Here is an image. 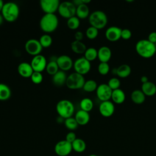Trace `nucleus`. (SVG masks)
Listing matches in <instances>:
<instances>
[{"label": "nucleus", "instance_id": "nucleus-37", "mask_svg": "<svg viewBox=\"0 0 156 156\" xmlns=\"http://www.w3.org/2000/svg\"><path fill=\"white\" fill-rule=\"evenodd\" d=\"M98 71L99 73L102 76L107 75L110 71V66L108 63L100 62L98 66Z\"/></svg>", "mask_w": 156, "mask_h": 156}, {"label": "nucleus", "instance_id": "nucleus-4", "mask_svg": "<svg viewBox=\"0 0 156 156\" xmlns=\"http://www.w3.org/2000/svg\"><path fill=\"white\" fill-rule=\"evenodd\" d=\"M56 111L60 117L65 119L72 117L74 112V106L71 101L67 99H62L57 102Z\"/></svg>", "mask_w": 156, "mask_h": 156}, {"label": "nucleus", "instance_id": "nucleus-35", "mask_svg": "<svg viewBox=\"0 0 156 156\" xmlns=\"http://www.w3.org/2000/svg\"><path fill=\"white\" fill-rule=\"evenodd\" d=\"M64 124L65 127L69 130H74L78 127V123L77 122L75 118L70 117L64 120Z\"/></svg>", "mask_w": 156, "mask_h": 156}, {"label": "nucleus", "instance_id": "nucleus-19", "mask_svg": "<svg viewBox=\"0 0 156 156\" xmlns=\"http://www.w3.org/2000/svg\"><path fill=\"white\" fill-rule=\"evenodd\" d=\"M74 118L79 125L84 126L88 123L90 119V116L89 112L83 111L82 110H79L76 113Z\"/></svg>", "mask_w": 156, "mask_h": 156}, {"label": "nucleus", "instance_id": "nucleus-18", "mask_svg": "<svg viewBox=\"0 0 156 156\" xmlns=\"http://www.w3.org/2000/svg\"><path fill=\"white\" fill-rule=\"evenodd\" d=\"M112 57L111 49L105 46L101 47L98 50V58L100 62L108 63Z\"/></svg>", "mask_w": 156, "mask_h": 156}, {"label": "nucleus", "instance_id": "nucleus-11", "mask_svg": "<svg viewBox=\"0 0 156 156\" xmlns=\"http://www.w3.org/2000/svg\"><path fill=\"white\" fill-rule=\"evenodd\" d=\"M73 151L72 144L66 140H61L56 143L54 151L58 156H67Z\"/></svg>", "mask_w": 156, "mask_h": 156}, {"label": "nucleus", "instance_id": "nucleus-10", "mask_svg": "<svg viewBox=\"0 0 156 156\" xmlns=\"http://www.w3.org/2000/svg\"><path fill=\"white\" fill-rule=\"evenodd\" d=\"M58 0H41L40 5L45 14H55L60 5Z\"/></svg>", "mask_w": 156, "mask_h": 156}, {"label": "nucleus", "instance_id": "nucleus-32", "mask_svg": "<svg viewBox=\"0 0 156 156\" xmlns=\"http://www.w3.org/2000/svg\"><path fill=\"white\" fill-rule=\"evenodd\" d=\"M98 88V84L94 80L90 79L85 82L82 89L86 92H93L96 91Z\"/></svg>", "mask_w": 156, "mask_h": 156}, {"label": "nucleus", "instance_id": "nucleus-16", "mask_svg": "<svg viewBox=\"0 0 156 156\" xmlns=\"http://www.w3.org/2000/svg\"><path fill=\"white\" fill-rule=\"evenodd\" d=\"M122 29L117 26H110L105 30V36L110 41H116L121 38Z\"/></svg>", "mask_w": 156, "mask_h": 156}, {"label": "nucleus", "instance_id": "nucleus-44", "mask_svg": "<svg viewBox=\"0 0 156 156\" xmlns=\"http://www.w3.org/2000/svg\"><path fill=\"white\" fill-rule=\"evenodd\" d=\"M140 80H141V82H142V83H146V82H147L149 81L147 77L146 76H141V78H140Z\"/></svg>", "mask_w": 156, "mask_h": 156}, {"label": "nucleus", "instance_id": "nucleus-31", "mask_svg": "<svg viewBox=\"0 0 156 156\" xmlns=\"http://www.w3.org/2000/svg\"><path fill=\"white\" fill-rule=\"evenodd\" d=\"M84 54V57L88 60L89 62H91L94 60L98 58V50L93 47H90L87 49Z\"/></svg>", "mask_w": 156, "mask_h": 156}, {"label": "nucleus", "instance_id": "nucleus-17", "mask_svg": "<svg viewBox=\"0 0 156 156\" xmlns=\"http://www.w3.org/2000/svg\"><path fill=\"white\" fill-rule=\"evenodd\" d=\"M17 70L19 74L24 78L30 77L34 72L30 63L26 62L20 63L18 66Z\"/></svg>", "mask_w": 156, "mask_h": 156}, {"label": "nucleus", "instance_id": "nucleus-47", "mask_svg": "<svg viewBox=\"0 0 156 156\" xmlns=\"http://www.w3.org/2000/svg\"><path fill=\"white\" fill-rule=\"evenodd\" d=\"M82 3L83 4H87V5L91 2V0H82Z\"/></svg>", "mask_w": 156, "mask_h": 156}, {"label": "nucleus", "instance_id": "nucleus-49", "mask_svg": "<svg viewBox=\"0 0 156 156\" xmlns=\"http://www.w3.org/2000/svg\"><path fill=\"white\" fill-rule=\"evenodd\" d=\"M126 1H127V2H133V0H132V1H128V0H126Z\"/></svg>", "mask_w": 156, "mask_h": 156}, {"label": "nucleus", "instance_id": "nucleus-20", "mask_svg": "<svg viewBox=\"0 0 156 156\" xmlns=\"http://www.w3.org/2000/svg\"><path fill=\"white\" fill-rule=\"evenodd\" d=\"M141 91L146 96H154L156 93V85L154 83L148 81L144 83H142Z\"/></svg>", "mask_w": 156, "mask_h": 156}, {"label": "nucleus", "instance_id": "nucleus-26", "mask_svg": "<svg viewBox=\"0 0 156 156\" xmlns=\"http://www.w3.org/2000/svg\"><path fill=\"white\" fill-rule=\"evenodd\" d=\"M73 150L76 152L81 153L85 151L87 145L85 141L81 138H76L72 143Z\"/></svg>", "mask_w": 156, "mask_h": 156}, {"label": "nucleus", "instance_id": "nucleus-27", "mask_svg": "<svg viewBox=\"0 0 156 156\" xmlns=\"http://www.w3.org/2000/svg\"><path fill=\"white\" fill-rule=\"evenodd\" d=\"M131 73V68L127 64H122L116 68V75L121 78L128 77Z\"/></svg>", "mask_w": 156, "mask_h": 156}, {"label": "nucleus", "instance_id": "nucleus-23", "mask_svg": "<svg viewBox=\"0 0 156 156\" xmlns=\"http://www.w3.org/2000/svg\"><path fill=\"white\" fill-rule=\"evenodd\" d=\"M130 98L133 103L136 104H141L146 99V95L143 93L141 90H135L132 92Z\"/></svg>", "mask_w": 156, "mask_h": 156}, {"label": "nucleus", "instance_id": "nucleus-40", "mask_svg": "<svg viewBox=\"0 0 156 156\" xmlns=\"http://www.w3.org/2000/svg\"><path fill=\"white\" fill-rule=\"evenodd\" d=\"M132 37V32L129 29H123L121 30V38L124 40H129Z\"/></svg>", "mask_w": 156, "mask_h": 156}, {"label": "nucleus", "instance_id": "nucleus-21", "mask_svg": "<svg viewBox=\"0 0 156 156\" xmlns=\"http://www.w3.org/2000/svg\"><path fill=\"white\" fill-rule=\"evenodd\" d=\"M67 76L65 71L59 70L52 76V82L57 86H62L66 83Z\"/></svg>", "mask_w": 156, "mask_h": 156}, {"label": "nucleus", "instance_id": "nucleus-24", "mask_svg": "<svg viewBox=\"0 0 156 156\" xmlns=\"http://www.w3.org/2000/svg\"><path fill=\"white\" fill-rule=\"evenodd\" d=\"M90 15V10L87 4H82L76 7V16L80 20L85 19Z\"/></svg>", "mask_w": 156, "mask_h": 156}, {"label": "nucleus", "instance_id": "nucleus-1", "mask_svg": "<svg viewBox=\"0 0 156 156\" xmlns=\"http://www.w3.org/2000/svg\"><path fill=\"white\" fill-rule=\"evenodd\" d=\"M135 49L139 55L146 58L152 57L156 53L155 44L151 43L147 39H142L138 41L135 45Z\"/></svg>", "mask_w": 156, "mask_h": 156}, {"label": "nucleus", "instance_id": "nucleus-7", "mask_svg": "<svg viewBox=\"0 0 156 156\" xmlns=\"http://www.w3.org/2000/svg\"><path fill=\"white\" fill-rule=\"evenodd\" d=\"M57 12L63 18L69 19L76 16V6L73 2L64 1L60 3Z\"/></svg>", "mask_w": 156, "mask_h": 156}, {"label": "nucleus", "instance_id": "nucleus-33", "mask_svg": "<svg viewBox=\"0 0 156 156\" xmlns=\"http://www.w3.org/2000/svg\"><path fill=\"white\" fill-rule=\"evenodd\" d=\"M38 41L43 48H49L52 43V38L49 34H44L41 35Z\"/></svg>", "mask_w": 156, "mask_h": 156}, {"label": "nucleus", "instance_id": "nucleus-13", "mask_svg": "<svg viewBox=\"0 0 156 156\" xmlns=\"http://www.w3.org/2000/svg\"><path fill=\"white\" fill-rule=\"evenodd\" d=\"M96 96L101 102L110 101L112 97V90L107 83H102L98 86L96 90Z\"/></svg>", "mask_w": 156, "mask_h": 156}, {"label": "nucleus", "instance_id": "nucleus-6", "mask_svg": "<svg viewBox=\"0 0 156 156\" xmlns=\"http://www.w3.org/2000/svg\"><path fill=\"white\" fill-rule=\"evenodd\" d=\"M85 82L83 76L74 72L67 76L65 84L69 89L78 90L83 88Z\"/></svg>", "mask_w": 156, "mask_h": 156}, {"label": "nucleus", "instance_id": "nucleus-25", "mask_svg": "<svg viewBox=\"0 0 156 156\" xmlns=\"http://www.w3.org/2000/svg\"><path fill=\"white\" fill-rule=\"evenodd\" d=\"M71 48L74 53L77 54H84L87 49L86 45L82 41L76 40L73 41L71 43Z\"/></svg>", "mask_w": 156, "mask_h": 156}, {"label": "nucleus", "instance_id": "nucleus-22", "mask_svg": "<svg viewBox=\"0 0 156 156\" xmlns=\"http://www.w3.org/2000/svg\"><path fill=\"white\" fill-rule=\"evenodd\" d=\"M111 99H112L113 102L117 104H121L124 102L126 99V95L123 90L118 88L112 91Z\"/></svg>", "mask_w": 156, "mask_h": 156}, {"label": "nucleus", "instance_id": "nucleus-3", "mask_svg": "<svg viewBox=\"0 0 156 156\" xmlns=\"http://www.w3.org/2000/svg\"><path fill=\"white\" fill-rule=\"evenodd\" d=\"M1 14L6 21L10 23L14 22L18 19L20 15L19 7L17 4L13 2L4 3Z\"/></svg>", "mask_w": 156, "mask_h": 156}, {"label": "nucleus", "instance_id": "nucleus-5", "mask_svg": "<svg viewBox=\"0 0 156 156\" xmlns=\"http://www.w3.org/2000/svg\"><path fill=\"white\" fill-rule=\"evenodd\" d=\"M89 23L91 26L101 29L105 27L108 22L107 15L101 10H96L90 14L88 16Z\"/></svg>", "mask_w": 156, "mask_h": 156}, {"label": "nucleus", "instance_id": "nucleus-12", "mask_svg": "<svg viewBox=\"0 0 156 156\" xmlns=\"http://www.w3.org/2000/svg\"><path fill=\"white\" fill-rule=\"evenodd\" d=\"M30 63L34 71L41 73L46 69L48 63L44 56L41 54H39L33 57Z\"/></svg>", "mask_w": 156, "mask_h": 156}, {"label": "nucleus", "instance_id": "nucleus-36", "mask_svg": "<svg viewBox=\"0 0 156 156\" xmlns=\"http://www.w3.org/2000/svg\"><path fill=\"white\" fill-rule=\"evenodd\" d=\"M98 33H99V30L98 29L90 26L87 29L85 32V35L88 39L94 40L98 37Z\"/></svg>", "mask_w": 156, "mask_h": 156}, {"label": "nucleus", "instance_id": "nucleus-30", "mask_svg": "<svg viewBox=\"0 0 156 156\" xmlns=\"http://www.w3.org/2000/svg\"><path fill=\"white\" fill-rule=\"evenodd\" d=\"M80 110L89 112L93 108V102L92 100L88 98H85L82 99L80 102Z\"/></svg>", "mask_w": 156, "mask_h": 156}, {"label": "nucleus", "instance_id": "nucleus-8", "mask_svg": "<svg viewBox=\"0 0 156 156\" xmlns=\"http://www.w3.org/2000/svg\"><path fill=\"white\" fill-rule=\"evenodd\" d=\"M75 72L82 76L87 74L90 71L91 63L84 57L78 58L73 63Z\"/></svg>", "mask_w": 156, "mask_h": 156}, {"label": "nucleus", "instance_id": "nucleus-50", "mask_svg": "<svg viewBox=\"0 0 156 156\" xmlns=\"http://www.w3.org/2000/svg\"><path fill=\"white\" fill-rule=\"evenodd\" d=\"M155 47H156V43H155Z\"/></svg>", "mask_w": 156, "mask_h": 156}, {"label": "nucleus", "instance_id": "nucleus-29", "mask_svg": "<svg viewBox=\"0 0 156 156\" xmlns=\"http://www.w3.org/2000/svg\"><path fill=\"white\" fill-rule=\"evenodd\" d=\"M46 70L47 73L51 76H54L59 71V68L57 63L56 59L51 60L47 63Z\"/></svg>", "mask_w": 156, "mask_h": 156}, {"label": "nucleus", "instance_id": "nucleus-2", "mask_svg": "<svg viewBox=\"0 0 156 156\" xmlns=\"http://www.w3.org/2000/svg\"><path fill=\"white\" fill-rule=\"evenodd\" d=\"M58 26V19L55 14H44L40 20V27L46 34L54 32Z\"/></svg>", "mask_w": 156, "mask_h": 156}, {"label": "nucleus", "instance_id": "nucleus-42", "mask_svg": "<svg viewBox=\"0 0 156 156\" xmlns=\"http://www.w3.org/2000/svg\"><path fill=\"white\" fill-rule=\"evenodd\" d=\"M147 40L149 41H151V43L155 44V43H156V32H151L148 35Z\"/></svg>", "mask_w": 156, "mask_h": 156}, {"label": "nucleus", "instance_id": "nucleus-34", "mask_svg": "<svg viewBox=\"0 0 156 156\" xmlns=\"http://www.w3.org/2000/svg\"><path fill=\"white\" fill-rule=\"evenodd\" d=\"M80 19L76 16H74L67 20L66 24L68 27L71 30H76L80 26Z\"/></svg>", "mask_w": 156, "mask_h": 156}, {"label": "nucleus", "instance_id": "nucleus-39", "mask_svg": "<svg viewBox=\"0 0 156 156\" xmlns=\"http://www.w3.org/2000/svg\"><path fill=\"white\" fill-rule=\"evenodd\" d=\"M32 82L35 84H40L42 82L43 77L41 73L40 72H35L34 71L32 74L31 77H30Z\"/></svg>", "mask_w": 156, "mask_h": 156}, {"label": "nucleus", "instance_id": "nucleus-48", "mask_svg": "<svg viewBox=\"0 0 156 156\" xmlns=\"http://www.w3.org/2000/svg\"><path fill=\"white\" fill-rule=\"evenodd\" d=\"M88 156H98V155H96V154H91V155H88Z\"/></svg>", "mask_w": 156, "mask_h": 156}, {"label": "nucleus", "instance_id": "nucleus-14", "mask_svg": "<svg viewBox=\"0 0 156 156\" xmlns=\"http://www.w3.org/2000/svg\"><path fill=\"white\" fill-rule=\"evenodd\" d=\"M56 62L59 69L65 72L70 70L73 67L74 62L72 58L67 55H62L58 57Z\"/></svg>", "mask_w": 156, "mask_h": 156}, {"label": "nucleus", "instance_id": "nucleus-43", "mask_svg": "<svg viewBox=\"0 0 156 156\" xmlns=\"http://www.w3.org/2000/svg\"><path fill=\"white\" fill-rule=\"evenodd\" d=\"M74 38L76 41H82L83 38V34L80 31H77L74 34Z\"/></svg>", "mask_w": 156, "mask_h": 156}, {"label": "nucleus", "instance_id": "nucleus-41", "mask_svg": "<svg viewBox=\"0 0 156 156\" xmlns=\"http://www.w3.org/2000/svg\"><path fill=\"white\" fill-rule=\"evenodd\" d=\"M76 138L77 137L76 133L74 132H69L66 134L65 140H66L70 143H72Z\"/></svg>", "mask_w": 156, "mask_h": 156}, {"label": "nucleus", "instance_id": "nucleus-46", "mask_svg": "<svg viewBox=\"0 0 156 156\" xmlns=\"http://www.w3.org/2000/svg\"><path fill=\"white\" fill-rule=\"evenodd\" d=\"M4 20V19L3 16H2V14H1V13H0V26L3 23Z\"/></svg>", "mask_w": 156, "mask_h": 156}, {"label": "nucleus", "instance_id": "nucleus-9", "mask_svg": "<svg viewBox=\"0 0 156 156\" xmlns=\"http://www.w3.org/2000/svg\"><path fill=\"white\" fill-rule=\"evenodd\" d=\"M24 49L27 54L33 57L40 54L43 48L38 40L32 38L28 40L24 45Z\"/></svg>", "mask_w": 156, "mask_h": 156}, {"label": "nucleus", "instance_id": "nucleus-28", "mask_svg": "<svg viewBox=\"0 0 156 156\" xmlns=\"http://www.w3.org/2000/svg\"><path fill=\"white\" fill-rule=\"evenodd\" d=\"M11 96V90L8 85L0 83V101H6Z\"/></svg>", "mask_w": 156, "mask_h": 156}, {"label": "nucleus", "instance_id": "nucleus-38", "mask_svg": "<svg viewBox=\"0 0 156 156\" xmlns=\"http://www.w3.org/2000/svg\"><path fill=\"white\" fill-rule=\"evenodd\" d=\"M107 85H108V87L113 91V90H115L119 88V87H120V85H121V82H120V80L118 78L113 77V78H111L108 80V82L107 83Z\"/></svg>", "mask_w": 156, "mask_h": 156}, {"label": "nucleus", "instance_id": "nucleus-45", "mask_svg": "<svg viewBox=\"0 0 156 156\" xmlns=\"http://www.w3.org/2000/svg\"><path fill=\"white\" fill-rule=\"evenodd\" d=\"M4 4V2L2 0H0V12H1V11H2V9L3 8Z\"/></svg>", "mask_w": 156, "mask_h": 156}, {"label": "nucleus", "instance_id": "nucleus-15", "mask_svg": "<svg viewBox=\"0 0 156 156\" xmlns=\"http://www.w3.org/2000/svg\"><path fill=\"white\" fill-rule=\"evenodd\" d=\"M99 111L102 116L110 117L115 112L114 104L110 101L101 102L99 107Z\"/></svg>", "mask_w": 156, "mask_h": 156}]
</instances>
